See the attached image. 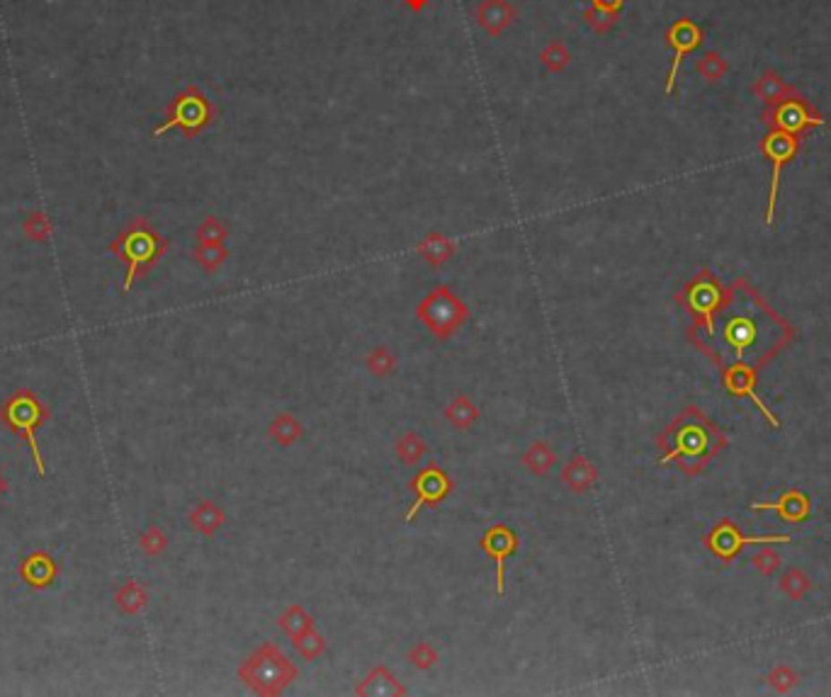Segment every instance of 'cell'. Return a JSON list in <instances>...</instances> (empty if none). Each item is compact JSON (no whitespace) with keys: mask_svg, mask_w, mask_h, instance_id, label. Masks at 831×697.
Returning <instances> with one entry per match:
<instances>
[{"mask_svg":"<svg viewBox=\"0 0 831 697\" xmlns=\"http://www.w3.org/2000/svg\"><path fill=\"white\" fill-rule=\"evenodd\" d=\"M761 122L768 129H778V132H788L795 136H805L815 126H827V119L798 93L766 108Z\"/></svg>","mask_w":831,"mask_h":697,"instance_id":"obj_9","label":"cell"},{"mask_svg":"<svg viewBox=\"0 0 831 697\" xmlns=\"http://www.w3.org/2000/svg\"><path fill=\"white\" fill-rule=\"evenodd\" d=\"M355 695L362 697H394V695H409V690L403 688L402 683L396 681L394 675L389 673L385 666H375L372 671L362 678L353 688Z\"/></svg>","mask_w":831,"mask_h":697,"instance_id":"obj_18","label":"cell"},{"mask_svg":"<svg viewBox=\"0 0 831 697\" xmlns=\"http://www.w3.org/2000/svg\"><path fill=\"white\" fill-rule=\"evenodd\" d=\"M800 142H802V136L778 132V129H771V132L761 139V151H764L766 159L771 160V187H768L766 227H771L773 219H775V202H778V193H781L783 170H785V166H788L790 160L798 156Z\"/></svg>","mask_w":831,"mask_h":697,"instance_id":"obj_10","label":"cell"},{"mask_svg":"<svg viewBox=\"0 0 831 697\" xmlns=\"http://www.w3.org/2000/svg\"><path fill=\"white\" fill-rule=\"evenodd\" d=\"M662 464H676L686 477H697L727 447V435L697 406H686L656 437Z\"/></svg>","mask_w":831,"mask_h":697,"instance_id":"obj_2","label":"cell"},{"mask_svg":"<svg viewBox=\"0 0 831 697\" xmlns=\"http://www.w3.org/2000/svg\"><path fill=\"white\" fill-rule=\"evenodd\" d=\"M622 10H625V0H588L584 20L593 32L605 34L620 22Z\"/></svg>","mask_w":831,"mask_h":697,"instance_id":"obj_19","label":"cell"},{"mask_svg":"<svg viewBox=\"0 0 831 697\" xmlns=\"http://www.w3.org/2000/svg\"><path fill=\"white\" fill-rule=\"evenodd\" d=\"M703 39H705L703 27L697 25L696 20H690V17H680V20H676V22L666 30V47H671L673 59L671 68H669V76H666V85H663V93H673L680 64H683V59H686L688 54H693V51L703 44Z\"/></svg>","mask_w":831,"mask_h":697,"instance_id":"obj_13","label":"cell"},{"mask_svg":"<svg viewBox=\"0 0 831 697\" xmlns=\"http://www.w3.org/2000/svg\"><path fill=\"white\" fill-rule=\"evenodd\" d=\"M766 681H768V685H771L775 693H790V690L798 685L800 675L792 671L790 666L781 664V666H775V668L768 673V678H766Z\"/></svg>","mask_w":831,"mask_h":697,"instance_id":"obj_38","label":"cell"},{"mask_svg":"<svg viewBox=\"0 0 831 697\" xmlns=\"http://www.w3.org/2000/svg\"><path fill=\"white\" fill-rule=\"evenodd\" d=\"M756 382H758L756 367H751L747 362H731V365L723 367L724 389H727L731 396H747V399H751V401L756 403V409L764 413L766 420L771 423L773 428H781V418L768 409V403H766L761 396L756 394Z\"/></svg>","mask_w":831,"mask_h":697,"instance_id":"obj_15","label":"cell"},{"mask_svg":"<svg viewBox=\"0 0 831 697\" xmlns=\"http://www.w3.org/2000/svg\"><path fill=\"white\" fill-rule=\"evenodd\" d=\"M781 555H778L775 549H771V546H764V549H758V552L751 556V566H754L761 576H773V573L781 569Z\"/></svg>","mask_w":831,"mask_h":697,"instance_id":"obj_39","label":"cell"},{"mask_svg":"<svg viewBox=\"0 0 831 697\" xmlns=\"http://www.w3.org/2000/svg\"><path fill=\"white\" fill-rule=\"evenodd\" d=\"M540 61L550 73H562L564 68L571 64V51L567 49V44L562 39H554L540 51Z\"/></svg>","mask_w":831,"mask_h":697,"instance_id":"obj_35","label":"cell"},{"mask_svg":"<svg viewBox=\"0 0 831 697\" xmlns=\"http://www.w3.org/2000/svg\"><path fill=\"white\" fill-rule=\"evenodd\" d=\"M0 418L5 420L10 426V430H15L17 435H22L32 447V457L34 462H37V469L44 477V460L42 454H39V445H37V435H34V430L39 428V423L49 418V413L44 409L39 399L32 394V392H20L10 399L5 406H3V411H0Z\"/></svg>","mask_w":831,"mask_h":697,"instance_id":"obj_8","label":"cell"},{"mask_svg":"<svg viewBox=\"0 0 831 697\" xmlns=\"http://www.w3.org/2000/svg\"><path fill=\"white\" fill-rule=\"evenodd\" d=\"M3 491H5V479L0 477V496H3Z\"/></svg>","mask_w":831,"mask_h":697,"instance_id":"obj_43","label":"cell"},{"mask_svg":"<svg viewBox=\"0 0 831 697\" xmlns=\"http://www.w3.org/2000/svg\"><path fill=\"white\" fill-rule=\"evenodd\" d=\"M795 338V328L761 299L747 280H737L714 316V333L697 345L723 370L731 362L761 367Z\"/></svg>","mask_w":831,"mask_h":697,"instance_id":"obj_1","label":"cell"},{"mask_svg":"<svg viewBox=\"0 0 831 697\" xmlns=\"http://www.w3.org/2000/svg\"><path fill=\"white\" fill-rule=\"evenodd\" d=\"M166 245H169L166 238H160L146 221H136L134 227L119 236L117 244L112 245V251L122 255L126 265H129V272H126L125 280V292H129L134 278L143 275L166 253Z\"/></svg>","mask_w":831,"mask_h":697,"instance_id":"obj_6","label":"cell"},{"mask_svg":"<svg viewBox=\"0 0 831 697\" xmlns=\"http://www.w3.org/2000/svg\"><path fill=\"white\" fill-rule=\"evenodd\" d=\"M515 20V8L508 0H481L477 5V22L489 37H501Z\"/></svg>","mask_w":831,"mask_h":697,"instance_id":"obj_17","label":"cell"},{"mask_svg":"<svg viewBox=\"0 0 831 697\" xmlns=\"http://www.w3.org/2000/svg\"><path fill=\"white\" fill-rule=\"evenodd\" d=\"M521 462L532 477H545L547 471L557 464V452L547 445L545 440H535V443L523 452Z\"/></svg>","mask_w":831,"mask_h":697,"instance_id":"obj_26","label":"cell"},{"mask_svg":"<svg viewBox=\"0 0 831 697\" xmlns=\"http://www.w3.org/2000/svg\"><path fill=\"white\" fill-rule=\"evenodd\" d=\"M212 119H214V105L204 98L202 90L190 85L187 90H183L176 100L170 102L169 119L153 132V136L166 134L170 129H183V134L193 139L197 132L212 125Z\"/></svg>","mask_w":831,"mask_h":697,"instance_id":"obj_7","label":"cell"},{"mask_svg":"<svg viewBox=\"0 0 831 697\" xmlns=\"http://www.w3.org/2000/svg\"><path fill=\"white\" fill-rule=\"evenodd\" d=\"M238 678L255 695L275 697L285 693L299 678V668L287 658L282 649L275 647L273 641H263L261 647L253 649L251 654L246 656L244 664L238 666Z\"/></svg>","mask_w":831,"mask_h":697,"instance_id":"obj_3","label":"cell"},{"mask_svg":"<svg viewBox=\"0 0 831 697\" xmlns=\"http://www.w3.org/2000/svg\"><path fill=\"white\" fill-rule=\"evenodd\" d=\"M416 253H419L423 261L428 262L430 268H440V265H446L454 253H457V244L450 241L447 236L433 231V234L423 236L419 244H416Z\"/></svg>","mask_w":831,"mask_h":697,"instance_id":"obj_21","label":"cell"},{"mask_svg":"<svg viewBox=\"0 0 831 697\" xmlns=\"http://www.w3.org/2000/svg\"><path fill=\"white\" fill-rule=\"evenodd\" d=\"M754 95L758 100L766 102V108H771L775 102H781L785 100V98H790V95H795V90H792L775 71H766L764 76L754 83Z\"/></svg>","mask_w":831,"mask_h":697,"instance_id":"obj_25","label":"cell"},{"mask_svg":"<svg viewBox=\"0 0 831 697\" xmlns=\"http://www.w3.org/2000/svg\"><path fill=\"white\" fill-rule=\"evenodd\" d=\"M696 71L700 76L705 78L707 83H717V81H723L727 76V71H730V64L724 59L723 54H717V51H705L700 59L696 61Z\"/></svg>","mask_w":831,"mask_h":697,"instance_id":"obj_33","label":"cell"},{"mask_svg":"<svg viewBox=\"0 0 831 697\" xmlns=\"http://www.w3.org/2000/svg\"><path fill=\"white\" fill-rule=\"evenodd\" d=\"M778 586H781V590L790 600L798 603V600H802V598L809 593V589H812V579H809L802 569H798V566H790L788 572L781 576V583H778Z\"/></svg>","mask_w":831,"mask_h":697,"instance_id":"obj_32","label":"cell"},{"mask_svg":"<svg viewBox=\"0 0 831 697\" xmlns=\"http://www.w3.org/2000/svg\"><path fill=\"white\" fill-rule=\"evenodd\" d=\"M277 624H280V630L285 632L287 637L297 639L299 634L314 627V617L304 610L302 605H290L285 613L277 617Z\"/></svg>","mask_w":831,"mask_h":697,"instance_id":"obj_29","label":"cell"},{"mask_svg":"<svg viewBox=\"0 0 831 697\" xmlns=\"http://www.w3.org/2000/svg\"><path fill=\"white\" fill-rule=\"evenodd\" d=\"M20 573H22V579L30 583V586H49L54 576H56V564L51 562L49 555H44V552H37V555L27 556L22 566H20Z\"/></svg>","mask_w":831,"mask_h":697,"instance_id":"obj_23","label":"cell"},{"mask_svg":"<svg viewBox=\"0 0 831 697\" xmlns=\"http://www.w3.org/2000/svg\"><path fill=\"white\" fill-rule=\"evenodd\" d=\"M409 488L416 494V498H413V503L406 511V522H413L423 508H436V505L443 503L453 494L454 486L453 479L447 477V471L443 467H437L436 462H430L428 467H423L409 481Z\"/></svg>","mask_w":831,"mask_h":697,"instance_id":"obj_12","label":"cell"},{"mask_svg":"<svg viewBox=\"0 0 831 697\" xmlns=\"http://www.w3.org/2000/svg\"><path fill=\"white\" fill-rule=\"evenodd\" d=\"M365 370L375 377L385 379L389 374H394L396 370V355L386 348V345H377L365 355Z\"/></svg>","mask_w":831,"mask_h":697,"instance_id":"obj_30","label":"cell"},{"mask_svg":"<svg viewBox=\"0 0 831 697\" xmlns=\"http://www.w3.org/2000/svg\"><path fill=\"white\" fill-rule=\"evenodd\" d=\"M420 323L428 328L437 340H447L470 319V306L462 302L447 285H437L423 297L416 309Z\"/></svg>","mask_w":831,"mask_h":697,"instance_id":"obj_5","label":"cell"},{"mask_svg":"<svg viewBox=\"0 0 831 697\" xmlns=\"http://www.w3.org/2000/svg\"><path fill=\"white\" fill-rule=\"evenodd\" d=\"M562 481L564 486L574 491V494H586L588 488L596 486L598 481V469L593 467V462L584 457L581 452H576L571 457L567 467H562Z\"/></svg>","mask_w":831,"mask_h":697,"instance_id":"obj_20","label":"cell"},{"mask_svg":"<svg viewBox=\"0 0 831 697\" xmlns=\"http://www.w3.org/2000/svg\"><path fill=\"white\" fill-rule=\"evenodd\" d=\"M139 545H142L143 555L159 556V555H163V552H166V546H169V538H166V532H163V529L156 528V525H151V528L146 529V532L142 535Z\"/></svg>","mask_w":831,"mask_h":697,"instance_id":"obj_40","label":"cell"},{"mask_svg":"<svg viewBox=\"0 0 831 697\" xmlns=\"http://www.w3.org/2000/svg\"><path fill=\"white\" fill-rule=\"evenodd\" d=\"M409 664L413 668H419V671H428L433 666L437 664V651L430 647L428 641H419L416 647H411L409 651Z\"/></svg>","mask_w":831,"mask_h":697,"instance_id":"obj_41","label":"cell"},{"mask_svg":"<svg viewBox=\"0 0 831 697\" xmlns=\"http://www.w3.org/2000/svg\"><path fill=\"white\" fill-rule=\"evenodd\" d=\"M521 539L513 532L508 525L498 522L494 528H489L481 538H479V549L494 562L496 566V596L501 598L506 593V559L518 552Z\"/></svg>","mask_w":831,"mask_h":697,"instance_id":"obj_14","label":"cell"},{"mask_svg":"<svg viewBox=\"0 0 831 697\" xmlns=\"http://www.w3.org/2000/svg\"><path fill=\"white\" fill-rule=\"evenodd\" d=\"M406 5H409V10H416V13H419V10H423L428 5V0H406Z\"/></svg>","mask_w":831,"mask_h":697,"instance_id":"obj_42","label":"cell"},{"mask_svg":"<svg viewBox=\"0 0 831 697\" xmlns=\"http://www.w3.org/2000/svg\"><path fill=\"white\" fill-rule=\"evenodd\" d=\"M187 522L193 525V529L202 532L204 538H212L227 522V512L221 511L217 503H212V501H200L187 515Z\"/></svg>","mask_w":831,"mask_h":697,"instance_id":"obj_22","label":"cell"},{"mask_svg":"<svg viewBox=\"0 0 831 697\" xmlns=\"http://www.w3.org/2000/svg\"><path fill=\"white\" fill-rule=\"evenodd\" d=\"M268 435L270 440L280 447H292L299 437L304 435V426L299 420L294 418L292 413H277L275 418L270 420L268 426Z\"/></svg>","mask_w":831,"mask_h":697,"instance_id":"obj_24","label":"cell"},{"mask_svg":"<svg viewBox=\"0 0 831 697\" xmlns=\"http://www.w3.org/2000/svg\"><path fill=\"white\" fill-rule=\"evenodd\" d=\"M446 418L453 428L470 430L472 426L479 420V406L472 401L470 396H464V394L454 396L453 401L447 403Z\"/></svg>","mask_w":831,"mask_h":697,"instance_id":"obj_27","label":"cell"},{"mask_svg":"<svg viewBox=\"0 0 831 697\" xmlns=\"http://www.w3.org/2000/svg\"><path fill=\"white\" fill-rule=\"evenodd\" d=\"M790 535H758V538H747L741 529L731 521H720L714 525L705 538L703 545L707 546V552L720 559L723 564H731L741 555V549L749 545H788Z\"/></svg>","mask_w":831,"mask_h":697,"instance_id":"obj_11","label":"cell"},{"mask_svg":"<svg viewBox=\"0 0 831 697\" xmlns=\"http://www.w3.org/2000/svg\"><path fill=\"white\" fill-rule=\"evenodd\" d=\"M292 647L297 654L302 656L304 661H316V658L324 656V651H326V639H324V634H319V632L311 627L309 632H304V634H299L297 639H292Z\"/></svg>","mask_w":831,"mask_h":697,"instance_id":"obj_34","label":"cell"},{"mask_svg":"<svg viewBox=\"0 0 831 697\" xmlns=\"http://www.w3.org/2000/svg\"><path fill=\"white\" fill-rule=\"evenodd\" d=\"M115 603H117V607L122 610V613L136 615V613H142L143 607H146L149 596H146V590H143L139 583L129 581V583H125V586L115 593Z\"/></svg>","mask_w":831,"mask_h":697,"instance_id":"obj_31","label":"cell"},{"mask_svg":"<svg viewBox=\"0 0 831 697\" xmlns=\"http://www.w3.org/2000/svg\"><path fill=\"white\" fill-rule=\"evenodd\" d=\"M751 511L754 512H766L771 511L775 512L781 521L792 522V525H798V522H805L809 518V512H812V501L807 496L805 491H800V488H788V491H783L781 496L775 498V501H758V503H751Z\"/></svg>","mask_w":831,"mask_h":697,"instance_id":"obj_16","label":"cell"},{"mask_svg":"<svg viewBox=\"0 0 831 697\" xmlns=\"http://www.w3.org/2000/svg\"><path fill=\"white\" fill-rule=\"evenodd\" d=\"M676 299H679L680 306L688 311L690 319H693L690 340L700 345L703 340L713 336L714 316H717V311L723 309L724 299H727V292L720 285V280L714 278L710 270L703 268L696 278L683 285Z\"/></svg>","mask_w":831,"mask_h":697,"instance_id":"obj_4","label":"cell"},{"mask_svg":"<svg viewBox=\"0 0 831 697\" xmlns=\"http://www.w3.org/2000/svg\"><path fill=\"white\" fill-rule=\"evenodd\" d=\"M229 236V228L224 221H219L217 217H207L197 228V238L200 244H224V238Z\"/></svg>","mask_w":831,"mask_h":697,"instance_id":"obj_37","label":"cell"},{"mask_svg":"<svg viewBox=\"0 0 831 697\" xmlns=\"http://www.w3.org/2000/svg\"><path fill=\"white\" fill-rule=\"evenodd\" d=\"M229 258V251L224 244H200L195 248V261L200 262L207 272H217Z\"/></svg>","mask_w":831,"mask_h":697,"instance_id":"obj_36","label":"cell"},{"mask_svg":"<svg viewBox=\"0 0 831 697\" xmlns=\"http://www.w3.org/2000/svg\"><path fill=\"white\" fill-rule=\"evenodd\" d=\"M396 457H399V462L403 467H416V464L428 454V445H426V440L419 435V433H413V430H406L399 440H396Z\"/></svg>","mask_w":831,"mask_h":697,"instance_id":"obj_28","label":"cell"}]
</instances>
